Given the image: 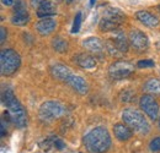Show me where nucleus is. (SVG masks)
Wrapping results in <instances>:
<instances>
[{"label":"nucleus","mask_w":160,"mask_h":153,"mask_svg":"<svg viewBox=\"0 0 160 153\" xmlns=\"http://www.w3.org/2000/svg\"><path fill=\"white\" fill-rule=\"evenodd\" d=\"M84 145L90 153H105L111 147V136L106 128L98 126L84 136Z\"/></svg>","instance_id":"f257e3e1"},{"label":"nucleus","mask_w":160,"mask_h":153,"mask_svg":"<svg viewBox=\"0 0 160 153\" xmlns=\"http://www.w3.org/2000/svg\"><path fill=\"white\" fill-rule=\"evenodd\" d=\"M1 100L4 105L8 108V113L11 119V121L19 128L23 129L27 125V113L23 108V105L20 103V100L14 95L12 90L8 88L6 91L2 92Z\"/></svg>","instance_id":"f03ea898"},{"label":"nucleus","mask_w":160,"mask_h":153,"mask_svg":"<svg viewBox=\"0 0 160 153\" xmlns=\"http://www.w3.org/2000/svg\"><path fill=\"white\" fill-rule=\"evenodd\" d=\"M21 66L20 54L11 49L6 48L2 49L0 53V71L2 76H11L14 75Z\"/></svg>","instance_id":"7ed1b4c3"},{"label":"nucleus","mask_w":160,"mask_h":153,"mask_svg":"<svg viewBox=\"0 0 160 153\" xmlns=\"http://www.w3.org/2000/svg\"><path fill=\"white\" fill-rule=\"evenodd\" d=\"M122 120L126 125H128L133 131L138 134L145 135L149 132L150 125L147 120V118L136 109H126L122 113Z\"/></svg>","instance_id":"20e7f679"},{"label":"nucleus","mask_w":160,"mask_h":153,"mask_svg":"<svg viewBox=\"0 0 160 153\" xmlns=\"http://www.w3.org/2000/svg\"><path fill=\"white\" fill-rule=\"evenodd\" d=\"M124 19H126V16L121 10L116 9V7H111L105 12V15L100 20L99 28L102 32L116 31L124 22Z\"/></svg>","instance_id":"39448f33"},{"label":"nucleus","mask_w":160,"mask_h":153,"mask_svg":"<svg viewBox=\"0 0 160 153\" xmlns=\"http://www.w3.org/2000/svg\"><path fill=\"white\" fill-rule=\"evenodd\" d=\"M64 113H65V108L59 102H54V100H47L42 103L38 112L40 118L44 121H52L54 119H58L63 116Z\"/></svg>","instance_id":"423d86ee"},{"label":"nucleus","mask_w":160,"mask_h":153,"mask_svg":"<svg viewBox=\"0 0 160 153\" xmlns=\"http://www.w3.org/2000/svg\"><path fill=\"white\" fill-rule=\"evenodd\" d=\"M133 72H134V65L124 60L115 61L108 67V75L112 80H126L132 76Z\"/></svg>","instance_id":"0eeeda50"},{"label":"nucleus","mask_w":160,"mask_h":153,"mask_svg":"<svg viewBox=\"0 0 160 153\" xmlns=\"http://www.w3.org/2000/svg\"><path fill=\"white\" fill-rule=\"evenodd\" d=\"M140 109L152 120L159 119V104L152 95H144L139 99Z\"/></svg>","instance_id":"6e6552de"},{"label":"nucleus","mask_w":160,"mask_h":153,"mask_svg":"<svg viewBox=\"0 0 160 153\" xmlns=\"http://www.w3.org/2000/svg\"><path fill=\"white\" fill-rule=\"evenodd\" d=\"M128 39H129V44L137 49L138 52H143L148 48L149 45V39L147 37V35L144 32H142L139 30H133L129 32V36H128Z\"/></svg>","instance_id":"1a4fd4ad"},{"label":"nucleus","mask_w":160,"mask_h":153,"mask_svg":"<svg viewBox=\"0 0 160 153\" xmlns=\"http://www.w3.org/2000/svg\"><path fill=\"white\" fill-rule=\"evenodd\" d=\"M82 47L88 52L92 53L94 55H99V57L103 55V52H105L103 43L98 37H88V38H85L82 40Z\"/></svg>","instance_id":"9d476101"},{"label":"nucleus","mask_w":160,"mask_h":153,"mask_svg":"<svg viewBox=\"0 0 160 153\" xmlns=\"http://www.w3.org/2000/svg\"><path fill=\"white\" fill-rule=\"evenodd\" d=\"M67 83L74 90V91H77L79 95L81 96H85L88 92H89V85H88V82L85 81V78H82L81 76L79 75H72V76L68 78V81H67Z\"/></svg>","instance_id":"9b49d317"},{"label":"nucleus","mask_w":160,"mask_h":153,"mask_svg":"<svg viewBox=\"0 0 160 153\" xmlns=\"http://www.w3.org/2000/svg\"><path fill=\"white\" fill-rule=\"evenodd\" d=\"M56 27H57V22L51 17H44V19L40 20L36 23V31L43 37L49 36L51 33H53Z\"/></svg>","instance_id":"f8f14e48"},{"label":"nucleus","mask_w":160,"mask_h":153,"mask_svg":"<svg viewBox=\"0 0 160 153\" xmlns=\"http://www.w3.org/2000/svg\"><path fill=\"white\" fill-rule=\"evenodd\" d=\"M57 14V6L52 0H42L37 6V16L41 19L51 17Z\"/></svg>","instance_id":"ddd939ff"},{"label":"nucleus","mask_w":160,"mask_h":153,"mask_svg":"<svg viewBox=\"0 0 160 153\" xmlns=\"http://www.w3.org/2000/svg\"><path fill=\"white\" fill-rule=\"evenodd\" d=\"M51 74L54 78H57L58 81L65 82L68 81V78L73 75V72L70 71V69L63 64H56L53 66H51Z\"/></svg>","instance_id":"4468645a"},{"label":"nucleus","mask_w":160,"mask_h":153,"mask_svg":"<svg viewBox=\"0 0 160 153\" xmlns=\"http://www.w3.org/2000/svg\"><path fill=\"white\" fill-rule=\"evenodd\" d=\"M136 17L142 25H144V26H147L149 28H154V27H157L159 25V19L155 15H153L149 11H145V10L138 11L136 14Z\"/></svg>","instance_id":"2eb2a0df"},{"label":"nucleus","mask_w":160,"mask_h":153,"mask_svg":"<svg viewBox=\"0 0 160 153\" xmlns=\"http://www.w3.org/2000/svg\"><path fill=\"white\" fill-rule=\"evenodd\" d=\"M74 61L79 65L81 69H85V70H91V69L96 67L95 58L91 57L90 54H86V53H80L78 55H75Z\"/></svg>","instance_id":"dca6fc26"},{"label":"nucleus","mask_w":160,"mask_h":153,"mask_svg":"<svg viewBox=\"0 0 160 153\" xmlns=\"http://www.w3.org/2000/svg\"><path fill=\"white\" fill-rule=\"evenodd\" d=\"M112 42L113 44L117 47V49L121 53H127L128 48H129V39H127V37L124 36V33L122 31H115L113 37H112Z\"/></svg>","instance_id":"f3484780"},{"label":"nucleus","mask_w":160,"mask_h":153,"mask_svg":"<svg viewBox=\"0 0 160 153\" xmlns=\"http://www.w3.org/2000/svg\"><path fill=\"white\" fill-rule=\"evenodd\" d=\"M113 134L118 141H127L132 137L133 130L126 124H116L113 126Z\"/></svg>","instance_id":"a211bd4d"},{"label":"nucleus","mask_w":160,"mask_h":153,"mask_svg":"<svg viewBox=\"0 0 160 153\" xmlns=\"http://www.w3.org/2000/svg\"><path fill=\"white\" fill-rule=\"evenodd\" d=\"M143 90L152 96H160V81L158 78H149L144 83Z\"/></svg>","instance_id":"6ab92c4d"},{"label":"nucleus","mask_w":160,"mask_h":153,"mask_svg":"<svg viewBox=\"0 0 160 153\" xmlns=\"http://www.w3.org/2000/svg\"><path fill=\"white\" fill-rule=\"evenodd\" d=\"M30 21V15L27 10H21V11H14V15L11 17V23L16 26H23Z\"/></svg>","instance_id":"aec40b11"},{"label":"nucleus","mask_w":160,"mask_h":153,"mask_svg":"<svg viewBox=\"0 0 160 153\" xmlns=\"http://www.w3.org/2000/svg\"><path fill=\"white\" fill-rule=\"evenodd\" d=\"M68 42L62 37H56L52 39V48L57 52V53H64L68 50Z\"/></svg>","instance_id":"412c9836"},{"label":"nucleus","mask_w":160,"mask_h":153,"mask_svg":"<svg viewBox=\"0 0 160 153\" xmlns=\"http://www.w3.org/2000/svg\"><path fill=\"white\" fill-rule=\"evenodd\" d=\"M106 50H107L112 57H115V58H121L123 55V53H121L120 50L117 49V47L113 44V42H111V40L106 42Z\"/></svg>","instance_id":"4be33fe9"},{"label":"nucleus","mask_w":160,"mask_h":153,"mask_svg":"<svg viewBox=\"0 0 160 153\" xmlns=\"http://www.w3.org/2000/svg\"><path fill=\"white\" fill-rule=\"evenodd\" d=\"M81 27V12H77L74 21H73V27H72V33H78Z\"/></svg>","instance_id":"5701e85b"},{"label":"nucleus","mask_w":160,"mask_h":153,"mask_svg":"<svg viewBox=\"0 0 160 153\" xmlns=\"http://www.w3.org/2000/svg\"><path fill=\"white\" fill-rule=\"evenodd\" d=\"M155 64H154V61L153 60H150V59H145V60H140L138 61V64H137V66L139 67V69H149V67H153Z\"/></svg>","instance_id":"b1692460"},{"label":"nucleus","mask_w":160,"mask_h":153,"mask_svg":"<svg viewBox=\"0 0 160 153\" xmlns=\"http://www.w3.org/2000/svg\"><path fill=\"white\" fill-rule=\"evenodd\" d=\"M149 147H150V150H152L153 152H159L160 151V137H157V138L152 140Z\"/></svg>","instance_id":"393cba45"},{"label":"nucleus","mask_w":160,"mask_h":153,"mask_svg":"<svg viewBox=\"0 0 160 153\" xmlns=\"http://www.w3.org/2000/svg\"><path fill=\"white\" fill-rule=\"evenodd\" d=\"M6 37H8L6 28H5V27H1V28H0V43H1V44L6 40Z\"/></svg>","instance_id":"a878e982"},{"label":"nucleus","mask_w":160,"mask_h":153,"mask_svg":"<svg viewBox=\"0 0 160 153\" xmlns=\"http://www.w3.org/2000/svg\"><path fill=\"white\" fill-rule=\"evenodd\" d=\"M53 145L58 148V150H64V147H65V145H64V142L59 140V138H56L54 141H53Z\"/></svg>","instance_id":"bb28decb"},{"label":"nucleus","mask_w":160,"mask_h":153,"mask_svg":"<svg viewBox=\"0 0 160 153\" xmlns=\"http://www.w3.org/2000/svg\"><path fill=\"white\" fill-rule=\"evenodd\" d=\"M6 134H8V131H6L5 124H4V121H1V137H5Z\"/></svg>","instance_id":"cd10ccee"},{"label":"nucleus","mask_w":160,"mask_h":153,"mask_svg":"<svg viewBox=\"0 0 160 153\" xmlns=\"http://www.w3.org/2000/svg\"><path fill=\"white\" fill-rule=\"evenodd\" d=\"M15 1H16V0H1V2H2L4 5H6V6H11V5H14Z\"/></svg>","instance_id":"c85d7f7f"},{"label":"nucleus","mask_w":160,"mask_h":153,"mask_svg":"<svg viewBox=\"0 0 160 153\" xmlns=\"http://www.w3.org/2000/svg\"><path fill=\"white\" fill-rule=\"evenodd\" d=\"M157 48H158V49L160 50V39L158 40V42H157Z\"/></svg>","instance_id":"c756f323"},{"label":"nucleus","mask_w":160,"mask_h":153,"mask_svg":"<svg viewBox=\"0 0 160 153\" xmlns=\"http://www.w3.org/2000/svg\"><path fill=\"white\" fill-rule=\"evenodd\" d=\"M65 1H67V2H72L73 0H65Z\"/></svg>","instance_id":"7c9ffc66"},{"label":"nucleus","mask_w":160,"mask_h":153,"mask_svg":"<svg viewBox=\"0 0 160 153\" xmlns=\"http://www.w3.org/2000/svg\"><path fill=\"white\" fill-rule=\"evenodd\" d=\"M158 120H159V129H160V115H159V119H158Z\"/></svg>","instance_id":"2f4dec72"}]
</instances>
